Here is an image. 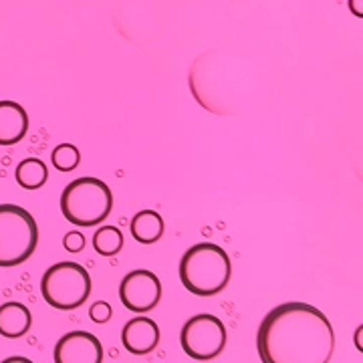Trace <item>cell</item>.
<instances>
[{"mask_svg":"<svg viewBox=\"0 0 363 363\" xmlns=\"http://www.w3.org/2000/svg\"><path fill=\"white\" fill-rule=\"evenodd\" d=\"M33 325V315L28 311V307L11 301L0 305V335L6 339H18L28 333Z\"/></svg>","mask_w":363,"mask_h":363,"instance_id":"obj_11","label":"cell"},{"mask_svg":"<svg viewBox=\"0 0 363 363\" xmlns=\"http://www.w3.org/2000/svg\"><path fill=\"white\" fill-rule=\"evenodd\" d=\"M40 295L57 311H75L91 295L89 272L79 262H55L40 279Z\"/></svg>","mask_w":363,"mask_h":363,"instance_id":"obj_5","label":"cell"},{"mask_svg":"<svg viewBox=\"0 0 363 363\" xmlns=\"http://www.w3.org/2000/svg\"><path fill=\"white\" fill-rule=\"evenodd\" d=\"M28 131V113L16 101H0V145L23 142Z\"/></svg>","mask_w":363,"mask_h":363,"instance_id":"obj_10","label":"cell"},{"mask_svg":"<svg viewBox=\"0 0 363 363\" xmlns=\"http://www.w3.org/2000/svg\"><path fill=\"white\" fill-rule=\"evenodd\" d=\"M233 277V262L226 250L212 242L190 247L180 260V281L196 297L222 293Z\"/></svg>","mask_w":363,"mask_h":363,"instance_id":"obj_2","label":"cell"},{"mask_svg":"<svg viewBox=\"0 0 363 363\" xmlns=\"http://www.w3.org/2000/svg\"><path fill=\"white\" fill-rule=\"evenodd\" d=\"M160 343V327L150 317H135L121 329V345L133 355H147Z\"/></svg>","mask_w":363,"mask_h":363,"instance_id":"obj_9","label":"cell"},{"mask_svg":"<svg viewBox=\"0 0 363 363\" xmlns=\"http://www.w3.org/2000/svg\"><path fill=\"white\" fill-rule=\"evenodd\" d=\"M257 351L262 363H329L335 331L325 313L309 303H283L260 321Z\"/></svg>","mask_w":363,"mask_h":363,"instance_id":"obj_1","label":"cell"},{"mask_svg":"<svg viewBox=\"0 0 363 363\" xmlns=\"http://www.w3.org/2000/svg\"><path fill=\"white\" fill-rule=\"evenodd\" d=\"M16 182L21 188L25 190H39L47 184L49 178V169L45 166V162L39 157H26L18 166H16Z\"/></svg>","mask_w":363,"mask_h":363,"instance_id":"obj_13","label":"cell"},{"mask_svg":"<svg viewBox=\"0 0 363 363\" xmlns=\"http://www.w3.org/2000/svg\"><path fill=\"white\" fill-rule=\"evenodd\" d=\"M162 298V283L156 272L138 269L128 272L119 283V301L131 313L152 311Z\"/></svg>","mask_w":363,"mask_h":363,"instance_id":"obj_7","label":"cell"},{"mask_svg":"<svg viewBox=\"0 0 363 363\" xmlns=\"http://www.w3.org/2000/svg\"><path fill=\"white\" fill-rule=\"evenodd\" d=\"M0 363H35V362H30L28 357H21V355H14V357H6V359H2Z\"/></svg>","mask_w":363,"mask_h":363,"instance_id":"obj_19","label":"cell"},{"mask_svg":"<svg viewBox=\"0 0 363 363\" xmlns=\"http://www.w3.org/2000/svg\"><path fill=\"white\" fill-rule=\"evenodd\" d=\"M350 11H351V13H353V14H355L357 18H362V16H363L362 0H350Z\"/></svg>","mask_w":363,"mask_h":363,"instance_id":"obj_18","label":"cell"},{"mask_svg":"<svg viewBox=\"0 0 363 363\" xmlns=\"http://www.w3.org/2000/svg\"><path fill=\"white\" fill-rule=\"evenodd\" d=\"M55 363H104V345L89 331H71L57 341Z\"/></svg>","mask_w":363,"mask_h":363,"instance_id":"obj_8","label":"cell"},{"mask_svg":"<svg viewBox=\"0 0 363 363\" xmlns=\"http://www.w3.org/2000/svg\"><path fill=\"white\" fill-rule=\"evenodd\" d=\"M362 333H363V325H359V327H357V331H355V347H357V351H363Z\"/></svg>","mask_w":363,"mask_h":363,"instance_id":"obj_20","label":"cell"},{"mask_svg":"<svg viewBox=\"0 0 363 363\" xmlns=\"http://www.w3.org/2000/svg\"><path fill=\"white\" fill-rule=\"evenodd\" d=\"M131 236L142 245H154L164 234V218L156 210H142L138 212L130 224Z\"/></svg>","mask_w":363,"mask_h":363,"instance_id":"obj_12","label":"cell"},{"mask_svg":"<svg viewBox=\"0 0 363 363\" xmlns=\"http://www.w3.org/2000/svg\"><path fill=\"white\" fill-rule=\"evenodd\" d=\"M89 317L93 323L104 325L111 319V305L105 301H95L89 307Z\"/></svg>","mask_w":363,"mask_h":363,"instance_id":"obj_16","label":"cell"},{"mask_svg":"<svg viewBox=\"0 0 363 363\" xmlns=\"http://www.w3.org/2000/svg\"><path fill=\"white\" fill-rule=\"evenodd\" d=\"M180 343L188 357L196 362H210L218 357L226 345V327L216 315L200 313L184 323Z\"/></svg>","mask_w":363,"mask_h":363,"instance_id":"obj_6","label":"cell"},{"mask_svg":"<svg viewBox=\"0 0 363 363\" xmlns=\"http://www.w3.org/2000/svg\"><path fill=\"white\" fill-rule=\"evenodd\" d=\"M93 248L101 257H113L123 248V234L117 226H101L93 234Z\"/></svg>","mask_w":363,"mask_h":363,"instance_id":"obj_14","label":"cell"},{"mask_svg":"<svg viewBox=\"0 0 363 363\" xmlns=\"http://www.w3.org/2000/svg\"><path fill=\"white\" fill-rule=\"evenodd\" d=\"M39 247V226L33 214L16 204H0V267H18Z\"/></svg>","mask_w":363,"mask_h":363,"instance_id":"obj_4","label":"cell"},{"mask_svg":"<svg viewBox=\"0 0 363 363\" xmlns=\"http://www.w3.org/2000/svg\"><path fill=\"white\" fill-rule=\"evenodd\" d=\"M113 208V194L99 178H77L67 184L61 194V212L75 226H97L109 216Z\"/></svg>","mask_w":363,"mask_h":363,"instance_id":"obj_3","label":"cell"},{"mask_svg":"<svg viewBox=\"0 0 363 363\" xmlns=\"http://www.w3.org/2000/svg\"><path fill=\"white\" fill-rule=\"evenodd\" d=\"M51 162L59 172H73L81 162L77 145L73 143H59L51 154Z\"/></svg>","mask_w":363,"mask_h":363,"instance_id":"obj_15","label":"cell"},{"mask_svg":"<svg viewBox=\"0 0 363 363\" xmlns=\"http://www.w3.org/2000/svg\"><path fill=\"white\" fill-rule=\"evenodd\" d=\"M63 247L69 252H81L85 248V236L79 230H71L63 236Z\"/></svg>","mask_w":363,"mask_h":363,"instance_id":"obj_17","label":"cell"}]
</instances>
